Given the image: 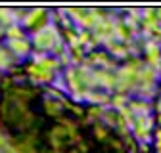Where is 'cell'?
Masks as SVG:
<instances>
[{
	"mask_svg": "<svg viewBox=\"0 0 161 153\" xmlns=\"http://www.w3.org/2000/svg\"><path fill=\"white\" fill-rule=\"evenodd\" d=\"M130 113L138 115V117H148V113H150V103H148V102H132V103H130Z\"/></svg>",
	"mask_w": 161,
	"mask_h": 153,
	"instance_id": "2",
	"label": "cell"
},
{
	"mask_svg": "<svg viewBox=\"0 0 161 153\" xmlns=\"http://www.w3.org/2000/svg\"><path fill=\"white\" fill-rule=\"evenodd\" d=\"M157 153H161V149H157Z\"/></svg>",
	"mask_w": 161,
	"mask_h": 153,
	"instance_id": "5",
	"label": "cell"
},
{
	"mask_svg": "<svg viewBox=\"0 0 161 153\" xmlns=\"http://www.w3.org/2000/svg\"><path fill=\"white\" fill-rule=\"evenodd\" d=\"M157 123H159V124H161V113H159V115H157Z\"/></svg>",
	"mask_w": 161,
	"mask_h": 153,
	"instance_id": "4",
	"label": "cell"
},
{
	"mask_svg": "<svg viewBox=\"0 0 161 153\" xmlns=\"http://www.w3.org/2000/svg\"><path fill=\"white\" fill-rule=\"evenodd\" d=\"M155 145H157V149H161V128L155 132Z\"/></svg>",
	"mask_w": 161,
	"mask_h": 153,
	"instance_id": "3",
	"label": "cell"
},
{
	"mask_svg": "<svg viewBox=\"0 0 161 153\" xmlns=\"http://www.w3.org/2000/svg\"><path fill=\"white\" fill-rule=\"evenodd\" d=\"M152 119L150 117H136V123H134V134L138 140H144L148 142L150 140V134H152Z\"/></svg>",
	"mask_w": 161,
	"mask_h": 153,
	"instance_id": "1",
	"label": "cell"
}]
</instances>
